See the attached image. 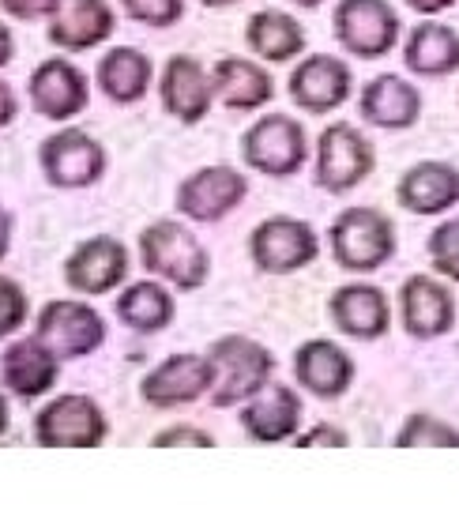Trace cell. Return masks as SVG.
I'll list each match as a JSON object with an SVG mask.
<instances>
[{
  "label": "cell",
  "mask_w": 459,
  "mask_h": 512,
  "mask_svg": "<svg viewBox=\"0 0 459 512\" xmlns=\"http://www.w3.org/2000/svg\"><path fill=\"white\" fill-rule=\"evenodd\" d=\"M128 275V253L121 241L113 238H91L68 260V287L80 294H106Z\"/></svg>",
  "instance_id": "obj_18"
},
{
  "label": "cell",
  "mask_w": 459,
  "mask_h": 512,
  "mask_svg": "<svg viewBox=\"0 0 459 512\" xmlns=\"http://www.w3.org/2000/svg\"><path fill=\"white\" fill-rule=\"evenodd\" d=\"M362 117L377 128H411L422 117V91L403 76H377L362 91Z\"/></svg>",
  "instance_id": "obj_22"
},
{
  "label": "cell",
  "mask_w": 459,
  "mask_h": 512,
  "mask_svg": "<svg viewBox=\"0 0 459 512\" xmlns=\"http://www.w3.org/2000/svg\"><path fill=\"white\" fill-rule=\"evenodd\" d=\"M241 155L245 162L268 177H290L305 166V155H309V140H305V128L294 121V117H283V113H271V117H260L245 140H241Z\"/></svg>",
  "instance_id": "obj_6"
},
{
  "label": "cell",
  "mask_w": 459,
  "mask_h": 512,
  "mask_svg": "<svg viewBox=\"0 0 459 512\" xmlns=\"http://www.w3.org/2000/svg\"><path fill=\"white\" fill-rule=\"evenodd\" d=\"M8 241H12V215L0 208V256L8 253Z\"/></svg>",
  "instance_id": "obj_39"
},
{
  "label": "cell",
  "mask_w": 459,
  "mask_h": 512,
  "mask_svg": "<svg viewBox=\"0 0 459 512\" xmlns=\"http://www.w3.org/2000/svg\"><path fill=\"white\" fill-rule=\"evenodd\" d=\"M211 362H215V388H211L215 407H234V403L253 400L275 373V358L268 347H260L256 339L245 336L215 339Z\"/></svg>",
  "instance_id": "obj_3"
},
{
  "label": "cell",
  "mask_w": 459,
  "mask_h": 512,
  "mask_svg": "<svg viewBox=\"0 0 459 512\" xmlns=\"http://www.w3.org/2000/svg\"><path fill=\"white\" fill-rule=\"evenodd\" d=\"M57 354L49 351L42 339H19V343H12V351L4 354V381H8V388L12 392H19V396H42V392H49L53 388V381H57Z\"/></svg>",
  "instance_id": "obj_26"
},
{
  "label": "cell",
  "mask_w": 459,
  "mask_h": 512,
  "mask_svg": "<svg viewBox=\"0 0 459 512\" xmlns=\"http://www.w3.org/2000/svg\"><path fill=\"white\" fill-rule=\"evenodd\" d=\"M31 98H34V110L42 113V117H49V121H64V117L80 113L87 106L83 72L72 68L68 61H61V57H53V61H46L31 76Z\"/></svg>",
  "instance_id": "obj_21"
},
{
  "label": "cell",
  "mask_w": 459,
  "mask_h": 512,
  "mask_svg": "<svg viewBox=\"0 0 459 512\" xmlns=\"http://www.w3.org/2000/svg\"><path fill=\"white\" fill-rule=\"evenodd\" d=\"M207 8H219V4H234V0H204Z\"/></svg>",
  "instance_id": "obj_42"
},
{
  "label": "cell",
  "mask_w": 459,
  "mask_h": 512,
  "mask_svg": "<svg viewBox=\"0 0 459 512\" xmlns=\"http://www.w3.org/2000/svg\"><path fill=\"white\" fill-rule=\"evenodd\" d=\"M414 12H422V16H437V12H448L456 0H407Z\"/></svg>",
  "instance_id": "obj_38"
},
{
  "label": "cell",
  "mask_w": 459,
  "mask_h": 512,
  "mask_svg": "<svg viewBox=\"0 0 459 512\" xmlns=\"http://www.w3.org/2000/svg\"><path fill=\"white\" fill-rule=\"evenodd\" d=\"M294 4H301V8H317V4H324V0H294Z\"/></svg>",
  "instance_id": "obj_41"
},
{
  "label": "cell",
  "mask_w": 459,
  "mask_h": 512,
  "mask_svg": "<svg viewBox=\"0 0 459 512\" xmlns=\"http://www.w3.org/2000/svg\"><path fill=\"white\" fill-rule=\"evenodd\" d=\"M426 249H429L433 272L459 283V219H448V223L437 226V230L429 234Z\"/></svg>",
  "instance_id": "obj_31"
},
{
  "label": "cell",
  "mask_w": 459,
  "mask_h": 512,
  "mask_svg": "<svg viewBox=\"0 0 459 512\" xmlns=\"http://www.w3.org/2000/svg\"><path fill=\"white\" fill-rule=\"evenodd\" d=\"M396 253V226L377 208H347L332 223V256L343 272L365 275Z\"/></svg>",
  "instance_id": "obj_1"
},
{
  "label": "cell",
  "mask_w": 459,
  "mask_h": 512,
  "mask_svg": "<svg viewBox=\"0 0 459 512\" xmlns=\"http://www.w3.org/2000/svg\"><path fill=\"white\" fill-rule=\"evenodd\" d=\"M34 433L46 448H95L106 437V418L87 396H61L38 415Z\"/></svg>",
  "instance_id": "obj_9"
},
{
  "label": "cell",
  "mask_w": 459,
  "mask_h": 512,
  "mask_svg": "<svg viewBox=\"0 0 459 512\" xmlns=\"http://www.w3.org/2000/svg\"><path fill=\"white\" fill-rule=\"evenodd\" d=\"M23 317H27V294L8 275H0V339L8 332H16Z\"/></svg>",
  "instance_id": "obj_33"
},
{
  "label": "cell",
  "mask_w": 459,
  "mask_h": 512,
  "mask_svg": "<svg viewBox=\"0 0 459 512\" xmlns=\"http://www.w3.org/2000/svg\"><path fill=\"white\" fill-rule=\"evenodd\" d=\"M34 336L46 343L57 358H83L102 347L106 324L91 305L83 302H49L38 317Z\"/></svg>",
  "instance_id": "obj_8"
},
{
  "label": "cell",
  "mask_w": 459,
  "mask_h": 512,
  "mask_svg": "<svg viewBox=\"0 0 459 512\" xmlns=\"http://www.w3.org/2000/svg\"><path fill=\"white\" fill-rule=\"evenodd\" d=\"M403 61L414 76H452L459 68V34L448 23H418L403 46Z\"/></svg>",
  "instance_id": "obj_23"
},
{
  "label": "cell",
  "mask_w": 459,
  "mask_h": 512,
  "mask_svg": "<svg viewBox=\"0 0 459 512\" xmlns=\"http://www.w3.org/2000/svg\"><path fill=\"white\" fill-rule=\"evenodd\" d=\"M335 38L354 57L377 61L384 53H392L399 42L396 8L388 0H339V8H335Z\"/></svg>",
  "instance_id": "obj_4"
},
{
  "label": "cell",
  "mask_w": 459,
  "mask_h": 512,
  "mask_svg": "<svg viewBox=\"0 0 459 512\" xmlns=\"http://www.w3.org/2000/svg\"><path fill=\"white\" fill-rule=\"evenodd\" d=\"M159 448H174V445H196V448H211L215 441L207 437L204 430H192V426H177V430H166L155 437Z\"/></svg>",
  "instance_id": "obj_35"
},
{
  "label": "cell",
  "mask_w": 459,
  "mask_h": 512,
  "mask_svg": "<svg viewBox=\"0 0 459 512\" xmlns=\"http://www.w3.org/2000/svg\"><path fill=\"white\" fill-rule=\"evenodd\" d=\"M399 313H403V328L414 339H437L456 324L452 290L433 275H411L399 287Z\"/></svg>",
  "instance_id": "obj_12"
},
{
  "label": "cell",
  "mask_w": 459,
  "mask_h": 512,
  "mask_svg": "<svg viewBox=\"0 0 459 512\" xmlns=\"http://www.w3.org/2000/svg\"><path fill=\"white\" fill-rule=\"evenodd\" d=\"M4 422H8V415H4V400H0V433H4Z\"/></svg>",
  "instance_id": "obj_43"
},
{
  "label": "cell",
  "mask_w": 459,
  "mask_h": 512,
  "mask_svg": "<svg viewBox=\"0 0 459 512\" xmlns=\"http://www.w3.org/2000/svg\"><path fill=\"white\" fill-rule=\"evenodd\" d=\"M0 4H4V12H12L16 19H42L61 8V0H0Z\"/></svg>",
  "instance_id": "obj_34"
},
{
  "label": "cell",
  "mask_w": 459,
  "mask_h": 512,
  "mask_svg": "<svg viewBox=\"0 0 459 512\" xmlns=\"http://www.w3.org/2000/svg\"><path fill=\"white\" fill-rule=\"evenodd\" d=\"M117 313L136 332H162L174 320V298L159 283H132L117 298Z\"/></svg>",
  "instance_id": "obj_29"
},
{
  "label": "cell",
  "mask_w": 459,
  "mask_h": 512,
  "mask_svg": "<svg viewBox=\"0 0 459 512\" xmlns=\"http://www.w3.org/2000/svg\"><path fill=\"white\" fill-rule=\"evenodd\" d=\"M399 448H459V430L448 426L444 418L433 415H411L407 426L396 433Z\"/></svg>",
  "instance_id": "obj_30"
},
{
  "label": "cell",
  "mask_w": 459,
  "mask_h": 512,
  "mask_svg": "<svg viewBox=\"0 0 459 512\" xmlns=\"http://www.w3.org/2000/svg\"><path fill=\"white\" fill-rule=\"evenodd\" d=\"M377 155L373 144L365 140L362 132L347 121L324 128L317 144V181L320 189L328 192H350L354 185H362L365 177L373 174Z\"/></svg>",
  "instance_id": "obj_7"
},
{
  "label": "cell",
  "mask_w": 459,
  "mask_h": 512,
  "mask_svg": "<svg viewBox=\"0 0 459 512\" xmlns=\"http://www.w3.org/2000/svg\"><path fill=\"white\" fill-rule=\"evenodd\" d=\"M347 448V433L335 430V426H317V430L301 433L298 448Z\"/></svg>",
  "instance_id": "obj_36"
},
{
  "label": "cell",
  "mask_w": 459,
  "mask_h": 512,
  "mask_svg": "<svg viewBox=\"0 0 459 512\" xmlns=\"http://www.w3.org/2000/svg\"><path fill=\"white\" fill-rule=\"evenodd\" d=\"M16 117V95H12V87L0 80V128L8 125Z\"/></svg>",
  "instance_id": "obj_37"
},
{
  "label": "cell",
  "mask_w": 459,
  "mask_h": 512,
  "mask_svg": "<svg viewBox=\"0 0 459 512\" xmlns=\"http://www.w3.org/2000/svg\"><path fill=\"white\" fill-rule=\"evenodd\" d=\"M241 426L253 441H264V445H275V441H286L294 437L301 426V400L294 388L286 384H264L253 400L245 403L241 411Z\"/></svg>",
  "instance_id": "obj_16"
},
{
  "label": "cell",
  "mask_w": 459,
  "mask_h": 512,
  "mask_svg": "<svg viewBox=\"0 0 459 512\" xmlns=\"http://www.w3.org/2000/svg\"><path fill=\"white\" fill-rule=\"evenodd\" d=\"M128 16L147 27H174L181 12H185V0H125Z\"/></svg>",
  "instance_id": "obj_32"
},
{
  "label": "cell",
  "mask_w": 459,
  "mask_h": 512,
  "mask_svg": "<svg viewBox=\"0 0 459 512\" xmlns=\"http://www.w3.org/2000/svg\"><path fill=\"white\" fill-rule=\"evenodd\" d=\"M328 313H332L335 328H339L343 336H354V339H380L388 332V320H392L384 290L369 287V283L339 287L332 294Z\"/></svg>",
  "instance_id": "obj_19"
},
{
  "label": "cell",
  "mask_w": 459,
  "mask_h": 512,
  "mask_svg": "<svg viewBox=\"0 0 459 512\" xmlns=\"http://www.w3.org/2000/svg\"><path fill=\"white\" fill-rule=\"evenodd\" d=\"M245 42L253 49L256 57L264 61H290L305 49V31H301L298 19H290L286 12H256L245 27Z\"/></svg>",
  "instance_id": "obj_27"
},
{
  "label": "cell",
  "mask_w": 459,
  "mask_h": 512,
  "mask_svg": "<svg viewBox=\"0 0 459 512\" xmlns=\"http://www.w3.org/2000/svg\"><path fill=\"white\" fill-rule=\"evenodd\" d=\"M399 208L414 211V215H441V211L459 204V170L452 162L429 159L411 166L399 177L396 189Z\"/></svg>",
  "instance_id": "obj_15"
},
{
  "label": "cell",
  "mask_w": 459,
  "mask_h": 512,
  "mask_svg": "<svg viewBox=\"0 0 459 512\" xmlns=\"http://www.w3.org/2000/svg\"><path fill=\"white\" fill-rule=\"evenodd\" d=\"M140 256L147 272L170 279L181 290L204 287L207 272H211V260H207L204 245L192 238V230H185L181 223H170V219H162V223L143 230Z\"/></svg>",
  "instance_id": "obj_2"
},
{
  "label": "cell",
  "mask_w": 459,
  "mask_h": 512,
  "mask_svg": "<svg viewBox=\"0 0 459 512\" xmlns=\"http://www.w3.org/2000/svg\"><path fill=\"white\" fill-rule=\"evenodd\" d=\"M207 388H215V362L200 354H174L143 381V400L151 407H181L200 400Z\"/></svg>",
  "instance_id": "obj_13"
},
{
  "label": "cell",
  "mask_w": 459,
  "mask_h": 512,
  "mask_svg": "<svg viewBox=\"0 0 459 512\" xmlns=\"http://www.w3.org/2000/svg\"><path fill=\"white\" fill-rule=\"evenodd\" d=\"M211 83H215V95L222 98V106H230V110H260L275 95V83L268 72L245 57H222L211 72Z\"/></svg>",
  "instance_id": "obj_24"
},
{
  "label": "cell",
  "mask_w": 459,
  "mask_h": 512,
  "mask_svg": "<svg viewBox=\"0 0 459 512\" xmlns=\"http://www.w3.org/2000/svg\"><path fill=\"white\" fill-rule=\"evenodd\" d=\"M320 253L317 230L290 215H271L253 230L249 238V256L260 272L268 275H290L313 264Z\"/></svg>",
  "instance_id": "obj_5"
},
{
  "label": "cell",
  "mask_w": 459,
  "mask_h": 512,
  "mask_svg": "<svg viewBox=\"0 0 459 512\" xmlns=\"http://www.w3.org/2000/svg\"><path fill=\"white\" fill-rule=\"evenodd\" d=\"M113 34V12L106 0H61L49 38L64 49H91Z\"/></svg>",
  "instance_id": "obj_25"
},
{
  "label": "cell",
  "mask_w": 459,
  "mask_h": 512,
  "mask_svg": "<svg viewBox=\"0 0 459 512\" xmlns=\"http://www.w3.org/2000/svg\"><path fill=\"white\" fill-rule=\"evenodd\" d=\"M249 192V181L230 170V166H207L200 174H192L181 189H177V208L185 211L196 223H215L222 215L238 208Z\"/></svg>",
  "instance_id": "obj_11"
},
{
  "label": "cell",
  "mask_w": 459,
  "mask_h": 512,
  "mask_svg": "<svg viewBox=\"0 0 459 512\" xmlns=\"http://www.w3.org/2000/svg\"><path fill=\"white\" fill-rule=\"evenodd\" d=\"M294 373H298L301 388H309L313 396L335 400L354 381V362L343 347H335L332 339H309L294 354Z\"/></svg>",
  "instance_id": "obj_17"
},
{
  "label": "cell",
  "mask_w": 459,
  "mask_h": 512,
  "mask_svg": "<svg viewBox=\"0 0 459 512\" xmlns=\"http://www.w3.org/2000/svg\"><path fill=\"white\" fill-rule=\"evenodd\" d=\"M8 61H12V34L0 23V64H8Z\"/></svg>",
  "instance_id": "obj_40"
},
{
  "label": "cell",
  "mask_w": 459,
  "mask_h": 512,
  "mask_svg": "<svg viewBox=\"0 0 459 512\" xmlns=\"http://www.w3.org/2000/svg\"><path fill=\"white\" fill-rule=\"evenodd\" d=\"M102 166H106L102 144H95L80 128L57 132V136H49L46 144H42V170L61 189H83V185H91V181L102 177Z\"/></svg>",
  "instance_id": "obj_10"
},
{
  "label": "cell",
  "mask_w": 459,
  "mask_h": 512,
  "mask_svg": "<svg viewBox=\"0 0 459 512\" xmlns=\"http://www.w3.org/2000/svg\"><path fill=\"white\" fill-rule=\"evenodd\" d=\"M290 98L305 113H332L350 98V68L339 57H305L290 76Z\"/></svg>",
  "instance_id": "obj_14"
},
{
  "label": "cell",
  "mask_w": 459,
  "mask_h": 512,
  "mask_svg": "<svg viewBox=\"0 0 459 512\" xmlns=\"http://www.w3.org/2000/svg\"><path fill=\"white\" fill-rule=\"evenodd\" d=\"M215 83L207 80L204 64L196 57H170L162 72V106L174 113L177 121H200L211 110Z\"/></svg>",
  "instance_id": "obj_20"
},
{
  "label": "cell",
  "mask_w": 459,
  "mask_h": 512,
  "mask_svg": "<svg viewBox=\"0 0 459 512\" xmlns=\"http://www.w3.org/2000/svg\"><path fill=\"white\" fill-rule=\"evenodd\" d=\"M98 83L113 102H136L151 83V61L140 49H113L110 57L98 64Z\"/></svg>",
  "instance_id": "obj_28"
}]
</instances>
